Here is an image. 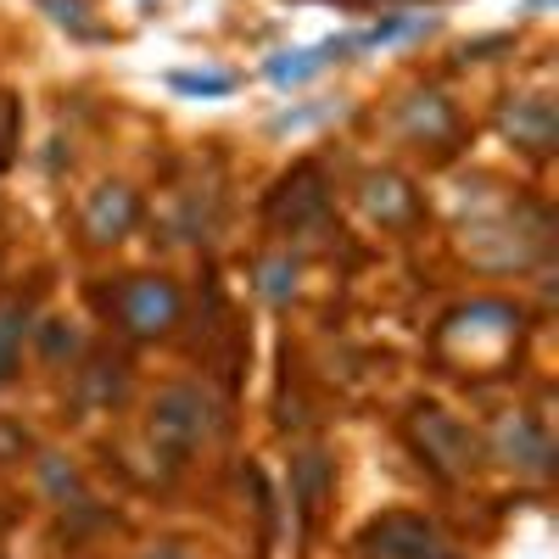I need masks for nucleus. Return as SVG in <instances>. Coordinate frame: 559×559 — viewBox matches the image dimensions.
<instances>
[{
  "label": "nucleus",
  "instance_id": "nucleus-9",
  "mask_svg": "<svg viewBox=\"0 0 559 559\" xmlns=\"http://www.w3.org/2000/svg\"><path fill=\"white\" fill-rule=\"evenodd\" d=\"M134 213H140V207H134L129 185H102V191L90 197V207H84V229H90L96 241H118L123 229L134 224Z\"/></svg>",
  "mask_w": 559,
  "mask_h": 559
},
{
  "label": "nucleus",
  "instance_id": "nucleus-7",
  "mask_svg": "<svg viewBox=\"0 0 559 559\" xmlns=\"http://www.w3.org/2000/svg\"><path fill=\"white\" fill-rule=\"evenodd\" d=\"M498 129L515 140V146H526V152H548L554 129H559V112L543 96H509V107L498 112Z\"/></svg>",
  "mask_w": 559,
  "mask_h": 559
},
{
  "label": "nucleus",
  "instance_id": "nucleus-13",
  "mask_svg": "<svg viewBox=\"0 0 559 559\" xmlns=\"http://www.w3.org/2000/svg\"><path fill=\"white\" fill-rule=\"evenodd\" d=\"M431 28V17L426 12H408V17H381L369 34H358V51L364 45H392V39H408V34H426Z\"/></svg>",
  "mask_w": 559,
  "mask_h": 559
},
{
  "label": "nucleus",
  "instance_id": "nucleus-11",
  "mask_svg": "<svg viewBox=\"0 0 559 559\" xmlns=\"http://www.w3.org/2000/svg\"><path fill=\"white\" fill-rule=\"evenodd\" d=\"M23 336H28V308H23L17 297H7V302H0V386L17 376Z\"/></svg>",
  "mask_w": 559,
  "mask_h": 559
},
{
  "label": "nucleus",
  "instance_id": "nucleus-5",
  "mask_svg": "<svg viewBox=\"0 0 559 559\" xmlns=\"http://www.w3.org/2000/svg\"><path fill=\"white\" fill-rule=\"evenodd\" d=\"M118 313H123V324L134 336H157L179 313V292L168 286V280H129V286L118 292Z\"/></svg>",
  "mask_w": 559,
  "mask_h": 559
},
{
  "label": "nucleus",
  "instance_id": "nucleus-17",
  "mask_svg": "<svg viewBox=\"0 0 559 559\" xmlns=\"http://www.w3.org/2000/svg\"><path fill=\"white\" fill-rule=\"evenodd\" d=\"M39 471H45V487H51L57 498H68V492H79V481H73V471H62V459H45V464H39Z\"/></svg>",
  "mask_w": 559,
  "mask_h": 559
},
{
  "label": "nucleus",
  "instance_id": "nucleus-3",
  "mask_svg": "<svg viewBox=\"0 0 559 559\" xmlns=\"http://www.w3.org/2000/svg\"><path fill=\"white\" fill-rule=\"evenodd\" d=\"M492 442H498V459L509 464V471H521V476H548L554 442H548V431L537 426L532 414H503L498 431H492Z\"/></svg>",
  "mask_w": 559,
  "mask_h": 559
},
{
  "label": "nucleus",
  "instance_id": "nucleus-10",
  "mask_svg": "<svg viewBox=\"0 0 559 559\" xmlns=\"http://www.w3.org/2000/svg\"><path fill=\"white\" fill-rule=\"evenodd\" d=\"M364 207H369V218H381V224H403V218L414 213L408 179H397V174H369V179H364Z\"/></svg>",
  "mask_w": 559,
  "mask_h": 559
},
{
  "label": "nucleus",
  "instance_id": "nucleus-4",
  "mask_svg": "<svg viewBox=\"0 0 559 559\" xmlns=\"http://www.w3.org/2000/svg\"><path fill=\"white\" fill-rule=\"evenodd\" d=\"M324 213H331V191H324L319 168H297L292 179H280V191L269 197V218L292 224V229H313Z\"/></svg>",
  "mask_w": 559,
  "mask_h": 559
},
{
  "label": "nucleus",
  "instance_id": "nucleus-2",
  "mask_svg": "<svg viewBox=\"0 0 559 559\" xmlns=\"http://www.w3.org/2000/svg\"><path fill=\"white\" fill-rule=\"evenodd\" d=\"M408 437L419 448V459L431 464L437 476L459 481V476H471L476 471V431L464 426V419H453L448 408H414L408 414Z\"/></svg>",
  "mask_w": 559,
  "mask_h": 559
},
{
  "label": "nucleus",
  "instance_id": "nucleus-19",
  "mask_svg": "<svg viewBox=\"0 0 559 559\" xmlns=\"http://www.w3.org/2000/svg\"><path fill=\"white\" fill-rule=\"evenodd\" d=\"M7 448H23V431H12V426H0V459H7Z\"/></svg>",
  "mask_w": 559,
  "mask_h": 559
},
{
  "label": "nucleus",
  "instance_id": "nucleus-16",
  "mask_svg": "<svg viewBox=\"0 0 559 559\" xmlns=\"http://www.w3.org/2000/svg\"><path fill=\"white\" fill-rule=\"evenodd\" d=\"M39 7H51V17H57L62 28H73V34H96V23H84L79 0H39Z\"/></svg>",
  "mask_w": 559,
  "mask_h": 559
},
{
  "label": "nucleus",
  "instance_id": "nucleus-6",
  "mask_svg": "<svg viewBox=\"0 0 559 559\" xmlns=\"http://www.w3.org/2000/svg\"><path fill=\"white\" fill-rule=\"evenodd\" d=\"M369 554L376 559H442V537L419 515H386L381 526H369Z\"/></svg>",
  "mask_w": 559,
  "mask_h": 559
},
{
  "label": "nucleus",
  "instance_id": "nucleus-12",
  "mask_svg": "<svg viewBox=\"0 0 559 559\" xmlns=\"http://www.w3.org/2000/svg\"><path fill=\"white\" fill-rule=\"evenodd\" d=\"M403 129L419 134V140H448L453 134V112L442 107V96H414L403 107Z\"/></svg>",
  "mask_w": 559,
  "mask_h": 559
},
{
  "label": "nucleus",
  "instance_id": "nucleus-20",
  "mask_svg": "<svg viewBox=\"0 0 559 559\" xmlns=\"http://www.w3.org/2000/svg\"><path fill=\"white\" fill-rule=\"evenodd\" d=\"M146 559H191V554H185V548H179V543H168V548H152V554H146Z\"/></svg>",
  "mask_w": 559,
  "mask_h": 559
},
{
  "label": "nucleus",
  "instance_id": "nucleus-8",
  "mask_svg": "<svg viewBox=\"0 0 559 559\" xmlns=\"http://www.w3.org/2000/svg\"><path fill=\"white\" fill-rule=\"evenodd\" d=\"M347 51H358V34L319 39V45H308V51H280V57H269V79H274V84H302V79L324 73L331 62H342Z\"/></svg>",
  "mask_w": 559,
  "mask_h": 559
},
{
  "label": "nucleus",
  "instance_id": "nucleus-15",
  "mask_svg": "<svg viewBox=\"0 0 559 559\" xmlns=\"http://www.w3.org/2000/svg\"><path fill=\"white\" fill-rule=\"evenodd\" d=\"M292 286H297V269H292L286 258H269V263L258 269V292H263L269 302H286Z\"/></svg>",
  "mask_w": 559,
  "mask_h": 559
},
{
  "label": "nucleus",
  "instance_id": "nucleus-18",
  "mask_svg": "<svg viewBox=\"0 0 559 559\" xmlns=\"http://www.w3.org/2000/svg\"><path fill=\"white\" fill-rule=\"evenodd\" d=\"M7 146H12V102L0 96V163H7Z\"/></svg>",
  "mask_w": 559,
  "mask_h": 559
},
{
  "label": "nucleus",
  "instance_id": "nucleus-14",
  "mask_svg": "<svg viewBox=\"0 0 559 559\" xmlns=\"http://www.w3.org/2000/svg\"><path fill=\"white\" fill-rule=\"evenodd\" d=\"M168 84L179 96H229V90H236L229 73H168Z\"/></svg>",
  "mask_w": 559,
  "mask_h": 559
},
{
  "label": "nucleus",
  "instance_id": "nucleus-1",
  "mask_svg": "<svg viewBox=\"0 0 559 559\" xmlns=\"http://www.w3.org/2000/svg\"><path fill=\"white\" fill-rule=\"evenodd\" d=\"M218 431V408L207 392L197 386H168L152 403V448L168 459H191L202 442H213Z\"/></svg>",
  "mask_w": 559,
  "mask_h": 559
}]
</instances>
